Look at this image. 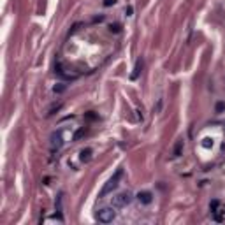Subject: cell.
<instances>
[{"mask_svg":"<svg viewBox=\"0 0 225 225\" xmlns=\"http://www.w3.org/2000/svg\"><path fill=\"white\" fill-rule=\"evenodd\" d=\"M137 199H139L141 204H150V202L153 200V195H151V192H139Z\"/></svg>","mask_w":225,"mask_h":225,"instance_id":"cell-5","label":"cell"},{"mask_svg":"<svg viewBox=\"0 0 225 225\" xmlns=\"http://www.w3.org/2000/svg\"><path fill=\"white\" fill-rule=\"evenodd\" d=\"M109 30H111V32H115V34H120V32H121V27H120L118 23H115V25H111V27H109Z\"/></svg>","mask_w":225,"mask_h":225,"instance_id":"cell-11","label":"cell"},{"mask_svg":"<svg viewBox=\"0 0 225 225\" xmlns=\"http://www.w3.org/2000/svg\"><path fill=\"white\" fill-rule=\"evenodd\" d=\"M97 220L99 222H102V223H109V222H113L115 220V216H116V213H115V209L113 208H102V209H99L97 211Z\"/></svg>","mask_w":225,"mask_h":225,"instance_id":"cell-2","label":"cell"},{"mask_svg":"<svg viewBox=\"0 0 225 225\" xmlns=\"http://www.w3.org/2000/svg\"><path fill=\"white\" fill-rule=\"evenodd\" d=\"M104 19V16H97V18H93V23H97V21H102Z\"/></svg>","mask_w":225,"mask_h":225,"instance_id":"cell-17","label":"cell"},{"mask_svg":"<svg viewBox=\"0 0 225 225\" xmlns=\"http://www.w3.org/2000/svg\"><path fill=\"white\" fill-rule=\"evenodd\" d=\"M181 150H183V141H178L176 146H174V156H179V155H181Z\"/></svg>","mask_w":225,"mask_h":225,"instance_id":"cell-8","label":"cell"},{"mask_svg":"<svg viewBox=\"0 0 225 225\" xmlns=\"http://www.w3.org/2000/svg\"><path fill=\"white\" fill-rule=\"evenodd\" d=\"M83 136H84V128H79V130H78V132L74 134V141H78V139H81Z\"/></svg>","mask_w":225,"mask_h":225,"instance_id":"cell-12","label":"cell"},{"mask_svg":"<svg viewBox=\"0 0 225 225\" xmlns=\"http://www.w3.org/2000/svg\"><path fill=\"white\" fill-rule=\"evenodd\" d=\"M63 144V139H62V134L60 132H55L53 136H51V150L53 151H58Z\"/></svg>","mask_w":225,"mask_h":225,"instance_id":"cell-4","label":"cell"},{"mask_svg":"<svg viewBox=\"0 0 225 225\" xmlns=\"http://www.w3.org/2000/svg\"><path fill=\"white\" fill-rule=\"evenodd\" d=\"M62 197H63V193H58V197H56V213H62Z\"/></svg>","mask_w":225,"mask_h":225,"instance_id":"cell-9","label":"cell"},{"mask_svg":"<svg viewBox=\"0 0 225 225\" xmlns=\"http://www.w3.org/2000/svg\"><path fill=\"white\" fill-rule=\"evenodd\" d=\"M223 213H225V211H223Z\"/></svg>","mask_w":225,"mask_h":225,"instance_id":"cell-19","label":"cell"},{"mask_svg":"<svg viewBox=\"0 0 225 225\" xmlns=\"http://www.w3.org/2000/svg\"><path fill=\"white\" fill-rule=\"evenodd\" d=\"M116 4V0H106V2H104V5L106 7H109V5H115Z\"/></svg>","mask_w":225,"mask_h":225,"instance_id":"cell-16","label":"cell"},{"mask_svg":"<svg viewBox=\"0 0 225 225\" xmlns=\"http://www.w3.org/2000/svg\"><path fill=\"white\" fill-rule=\"evenodd\" d=\"M202 146H204V148H211V146H213V139H211V137L202 139Z\"/></svg>","mask_w":225,"mask_h":225,"instance_id":"cell-10","label":"cell"},{"mask_svg":"<svg viewBox=\"0 0 225 225\" xmlns=\"http://www.w3.org/2000/svg\"><path fill=\"white\" fill-rule=\"evenodd\" d=\"M123 176V169H118L116 172H115V176L113 178H109L107 179V183L102 187V190H100V193H99V197H106L107 193H111L113 190H115L116 187H118V181H120V178Z\"/></svg>","mask_w":225,"mask_h":225,"instance_id":"cell-1","label":"cell"},{"mask_svg":"<svg viewBox=\"0 0 225 225\" xmlns=\"http://www.w3.org/2000/svg\"><path fill=\"white\" fill-rule=\"evenodd\" d=\"M132 202V195L128 192H123V193H118L116 197H113V206L115 208H125Z\"/></svg>","mask_w":225,"mask_h":225,"instance_id":"cell-3","label":"cell"},{"mask_svg":"<svg viewBox=\"0 0 225 225\" xmlns=\"http://www.w3.org/2000/svg\"><path fill=\"white\" fill-rule=\"evenodd\" d=\"M63 90H65V86H63V84H58V86H55V93H62Z\"/></svg>","mask_w":225,"mask_h":225,"instance_id":"cell-15","label":"cell"},{"mask_svg":"<svg viewBox=\"0 0 225 225\" xmlns=\"http://www.w3.org/2000/svg\"><path fill=\"white\" fill-rule=\"evenodd\" d=\"M218 206H220V202L218 200H211V204H209V208H211V211L215 213L216 209H218Z\"/></svg>","mask_w":225,"mask_h":225,"instance_id":"cell-13","label":"cell"},{"mask_svg":"<svg viewBox=\"0 0 225 225\" xmlns=\"http://www.w3.org/2000/svg\"><path fill=\"white\" fill-rule=\"evenodd\" d=\"M90 155H92V150H90V148L83 150L81 151V162H88L90 160Z\"/></svg>","mask_w":225,"mask_h":225,"instance_id":"cell-7","label":"cell"},{"mask_svg":"<svg viewBox=\"0 0 225 225\" xmlns=\"http://www.w3.org/2000/svg\"><path fill=\"white\" fill-rule=\"evenodd\" d=\"M141 71H143V60H137L136 62V69H134V72L130 74V79H137L139 74H141Z\"/></svg>","mask_w":225,"mask_h":225,"instance_id":"cell-6","label":"cell"},{"mask_svg":"<svg viewBox=\"0 0 225 225\" xmlns=\"http://www.w3.org/2000/svg\"><path fill=\"white\" fill-rule=\"evenodd\" d=\"M125 12H127V16H130V14H132V7H127Z\"/></svg>","mask_w":225,"mask_h":225,"instance_id":"cell-18","label":"cell"},{"mask_svg":"<svg viewBox=\"0 0 225 225\" xmlns=\"http://www.w3.org/2000/svg\"><path fill=\"white\" fill-rule=\"evenodd\" d=\"M225 111V104L223 102H218L216 104V113H223Z\"/></svg>","mask_w":225,"mask_h":225,"instance_id":"cell-14","label":"cell"}]
</instances>
